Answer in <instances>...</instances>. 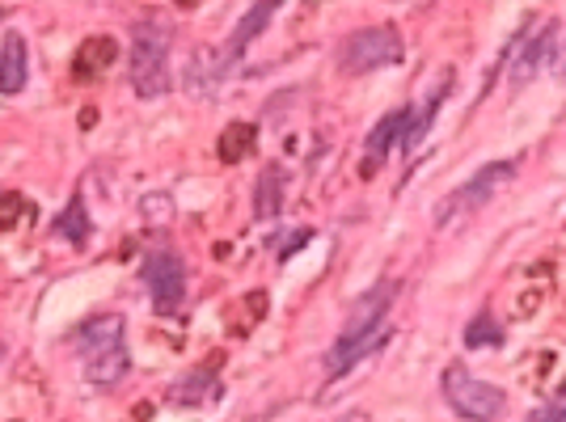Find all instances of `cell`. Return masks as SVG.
<instances>
[{
  "label": "cell",
  "instance_id": "obj_19",
  "mask_svg": "<svg viewBox=\"0 0 566 422\" xmlns=\"http://www.w3.org/2000/svg\"><path fill=\"white\" fill-rule=\"evenodd\" d=\"M22 211H26L22 195H9V190H0V228H13L17 220H22Z\"/></svg>",
  "mask_w": 566,
  "mask_h": 422
},
{
  "label": "cell",
  "instance_id": "obj_20",
  "mask_svg": "<svg viewBox=\"0 0 566 422\" xmlns=\"http://www.w3.org/2000/svg\"><path fill=\"white\" fill-rule=\"evenodd\" d=\"M140 207H144V220L165 224L169 220V207H174V203H169V195H153V199H144Z\"/></svg>",
  "mask_w": 566,
  "mask_h": 422
},
{
  "label": "cell",
  "instance_id": "obj_15",
  "mask_svg": "<svg viewBox=\"0 0 566 422\" xmlns=\"http://www.w3.org/2000/svg\"><path fill=\"white\" fill-rule=\"evenodd\" d=\"M254 140H258V127L254 123H229L220 131V140H216V157L224 165H237L245 161L254 152Z\"/></svg>",
  "mask_w": 566,
  "mask_h": 422
},
{
  "label": "cell",
  "instance_id": "obj_6",
  "mask_svg": "<svg viewBox=\"0 0 566 422\" xmlns=\"http://www.w3.org/2000/svg\"><path fill=\"white\" fill-rule=\"evenodd\" d=\"M144 287H148V296H153L157 313L161 317H174V309H178L182 296H186V266H182V258L169 254V249L148 254V262H144Z\"/></svg>",
  "mask_w": 566,
  "mask_h": 422
},
{
  "label": "cell",
  "instance_id": "obj_5",
  "mask_svg": "<svg viewBox=\"0 0 566 422\" xmlns=\"http://www.w3.org/2000/svg\"><path fill=\"white\" fill-rule=\"evenodd\" d=\"M402 34L393 26H364L355 30L343 51H338V64H343L351 76H364V72H376V68H389L402 60Z\"/></svg>",
  "mask_w": 566,
  "mask_h": 422
},
{
  "label": "cell",
  "instance_id": "obj_23",
  "mask_svg": "<svg viewBox=\"0 0 566 422\" xmlns=\"http://www.w3.org/2000/svg\"><path fill=\"white\" fill-rule=\"evenodd\" d=\"M554 64H558V76L566 81V43H558V55H554Z\"/></svg>",
  "mask_w": 566,
  "mask_h": 422
},
{
  "label": "cell",
  "instance_id": "obj_24",
  "mask_svg": "<svg viewBox=\"0 0 566 422\" xmlns=\"http://www.w3.org/2000/svg\"><path fill=\"white\" fill-rule=\"evenodd\" d=\"M338 422H368V414H364V410H351V414H343Z\"/></svg>",
  "mask_w": 566,
  "mask_h": 422
},
{
  "label": "cell",
  "instance_id": "obj_14",
  "mask_svg": "<svg viewBox=\"0 0 566 422\" xmlns=\"http://www.w3.org/2000/svg\"><path fill=\"white\" fill-rule=\"evenodd\" d=\"M283 186H288L283 165H267L258 174V186H254V216L258 220H275L283 211Z\"/></svg>",
  "mask_w": 566,
  "mask_h": 422
},
{
  "label": "cell",
  "instance_id": "obj_11",
  "mask_svg": "<svg viewBox=\"0 0 566 422\" xmlns=\"http://www.w3.org/2000/svg\"><path fill=\"white\" fill-rule=\"evenodd\" d=\"M406 127H410V106L393 110L389 119H381V123L372 127V136H368V161H364V174H372V169L381 165V157H389V148H393V144H402Z\"/></svg>",
  "mask_w": 566,
  "mask_h": 422
},
{
  "label": "cell",
  "instance_id": "obj_17",
  "mask_svg": "<svg viewBox=\"0 0 566 422\" xmlns=\"http://www.w3.org/2000/svg\"><path fill=\"white\" fill-rule=\"evenodd\" d=\"M465 347L486 351V347H503V325L495 321V313H478L465 325Z\"/></svg>",
  "mask_w": 566,
  "mask_h": 422
},
{
  "label": "cell",
  "instance_id": "obj_18",
  "mask_svg": "<svg viewBox=\"0 0 566 422\" xmlns=\"http://www.w3.org/2000/svg\"><path fill=\"white\" fill-rule=\"evenodd\" d=\"M55 233L68 237L72 245H85V241H89V211H85L81 195L64 207V216H60V220H55Z\"/></svg>",
  "mask_w": 566,
  "mask_h": 422
},
{
  "label": "cell",
  "instance_id": "obj_12",
  "mask_svg": "<svg viewBox=\"0 0 566 422\" xmlns=\"http://www.w3.org/2000/svg\"><path fill=\"white\" fill-rule=\"evenodd\" d=\"M26 72H30V51L22 34H9L0 47V93H22L26 89Z\"/></svg>",
  "mask_w": 566,
  "mask_h": 422
},
{
  "label": "cell",
  "instance_id": "obj_7",
  "mask_svg": "<svg viewBox=\"0 0 566 422\" xmlns=\"http://www.w3.org/2000/svg\"><path fill=\"white\" fill-rule=\"evenodd\" d=\"M558 55V22H541L537 34H524L520 38V51L512 60V72H507V81H512V89H524L537 81L541 68H550Z\"/></svg>",
  "mask_w": 566,
  "mask_h": 422
},
{
  "label": "cell",
  "instance_id": "obj_8",
  "mask_svg": "<svg viewBox=\"0 0 566 422\" xmlns=\"http://www.w3.org/2000/svg\"><path fill=\"white\" fill-rule=\"evenodd\" d=\"M123 330H127V321L119 313H102V317H89L77 334H72V342H77V351H81V363L85 359H98L106 351H115L123 347Z\"/></svg>",
  "mask_w": 566,
  "mask_h": 422
},
{
  "label": "cell",
  "instance_id": "obj_10",
  "mask_svg": "<svg viewBox=\"0 0 566 422\" xmlns=\"http://www.w3.org/2000/svg\"><path fill=\"white\" fill-rule=\"evenodd\" d=\"M275 9H279V0H258V5L250 9V13H245L241 17V22H237V30L229 34V43H224L220 47V55H224V60H229V64H237L241 60V51L245 47H250L254 43V38L262 34V30H267L271 26V17H275Z\"/></svg>",
  "mask_w": 566,
  "mask_h": 422
},
{
  "label": "cell",
  "instance_id": "obj_2",
  "mask_svg": "<svg viewBox=\"0 0 566 422\" xmlns=\"http://www.w3.org/2000/svg\"><path fill=\"white\" fill-rule=\"evenodd\" d=\"M440 393L452 406V414L465 422H499L507 414V393L499 385H490V380L474 376L465 363H448L440 376Z\"/></svg>",
  "mask_w": 566,
  "mask_h": 422
},
{
  "label": "cell",
  "instance_id": "obj_26",
  "mask_svg": "<svg viewBox=\"0 0 566 422\" xmlns=\"http://www.w3.org/2000/svg\"><path fill=\"white\" fill-rule=\"evenodd\" d=\"M562 393H566V385H562Z\"/></svg>",
  "mask_w": 566,
  "mask_h": 422
},
{
  "label": "cell",
  "instance_id": "obj_3",
  "mask_svg": "<svg viewBox=\"0 0 566 422\" xmlns=\"http://www.w3.org/2000/svg\"><path fill=\"white\" fill-rule=\"evenodd\" d=\"M169 51H174V34L161 22H140L131 34V89L140 98H161L169 89Z\"/></svg>",
  "mask_w": 566,
  "mask_h": 422
},
{
  "label": "cell",
  "instance_id": "obj_4",
  "mask_svg": "<svg viewBox=\"0 0 566 422\" xmlns=\"http://www.w3.org/2000/svg\"><path fill=\"white\" fill-rule=\"evenodd\" d=\"M512 178H516V161H490V165H482L474 178H465L457 190H448V195L436 203V224L448 228L452 220L469 216V211H482Z\"/></svg>",
  "mask_w": 566,
  "mask_h": 422
},
{
  "label": "cell",
  "instance_id": "obj_21",
  "mask_svg": "<svg viewBox=\"0 0 566 422\" xmlns=\"http://www.w3.org/2000/svg\"><path fill=\"white\" fill-rule=\"evenodd\" d=\"M528 422H566V406H537Z\"/></svg>",
  "mask_w": 566,
  "mask_h": 422
},
{
  "label": "cell",
  "instance_id": "obj_16",
  "mask_svg": "<svg viewBox=\"0 0 566 422\" xmlns=\"http://www.w3.org/2000/svg\"><path fill=\"white\" fill-rule=\"evenodd\" d=\"M127 368H131L127 347H115V351H106V355H98V359H85V376H89L98 389L119 385V380L127 376Z\"/></svg>",
  "mask_w": 566,
  "mask_h": 422
},
{
  "label": "cell",
  "instance_id": "obj_1",
  "mask_svg": "<svg viewBox=\"0 0 566 422\" xmlns=\"http://www.w3.org/2000/svg\"><path fill=\"white\" fill-rule=\"evenodd\" d=\"M398 287L393 283H376L372 292H364L360 300L351 304V317L343 325V334L334 338V347L326 351V372L330 376H343L351 372L355 363H360L364 355H372L381 342H389V330H385V313H389V300Z\"/></svg>",
  "mask_w": 566,
  "mask_h": 422
},
{
  "label": "cell",
  "instance_id": "obj_13",
  "mask_svg": "<svg viewBox=\"0 0 566 422\" xmlns=\"http://www.w3.org/2000/svg\"><path fill=\"white\" fill-rule=\"evenodd\" d=\"M212 397H220L212 368H195L169 385V401H174V406H203V401H212Z\"/></svg>",
  "mask_w": 566,
  "mask_h": 422
},
{
  "label": "cell",
  "instance_id": "obj_9",
  "mask_svg": "<svg viewBox=\"0 0 566 422\" xmlns=\"http://www.w3.org/2000/svg\"><path fill=\"white\" fill-rule=\"evenodd\" d=\"M119 60V43L110 34H93V38H85L81 43V51L72 55V76L77 81H98V76Z\"/></svg>",
  "mask_w": 566,
  "mask_h": 422
},
{
  "label": "cell",
  "instance_id": "obj_22",
  "mask_svg": "<svg viewBox=\"0 0 566 422\" xmlns=\"http://www.w3.org/2000/svg\"><path fill=\"white\" fill-rule=\"evenodd\" d=\"M309 237H313V233H309V228H300V233L292 237V245H283V254H296V249H300V245H305Z\"/></svg>",
  "mask_w": 566,
  "mask_h": 422
},
{
  "label": "cell",
  "instance_id": "obj_25",
  "mask_svg": "<svg viewBox=\"0 0 566 422\" xmlns=\"http://www.w3.org/2000/svg\"><path fill=\"white\" fill-rule=\"evenodd\" d=\"M0 359H5V338H0Z\"/></svg>",
  "mask_w": 566,
  "mask_h": 422
}]
</instances>
